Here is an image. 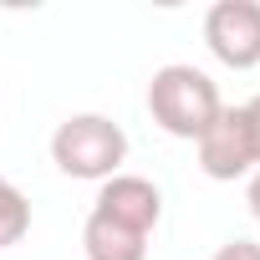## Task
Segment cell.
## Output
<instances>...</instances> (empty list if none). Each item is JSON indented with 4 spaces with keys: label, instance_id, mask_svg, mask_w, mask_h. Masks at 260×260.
<instances>
[{
    "label": "cell",
    "instance_id": "cell-5",
    "mask_svg": "<svg viewBox=\"0 0 260 260\" xmlns=\"http://www.w3.org/2000/svg\"><path fill=\"white\" fill-rule=\"evenodd\" d=\"M92 214H102V219H112V224H122V230H133V235H153V224H158V214H164V194H158L148 179H138V174H112V179L97 189Z\"/></svg>",
    "mask_w": 260,
    "mask_h": 260
},
{
    "label": "cell",
    "instance_id": "cell-7",
    "mask_svg": "<svg viewBox=\"0 0 260 260\" xmlns=\"http://www.w3.org/2000/svg\"><path fill=\"white\" fill-rule=\"evenodd\" d=\"M31 230V199L0 174V250H11L21 245V235Z\"/></svg>",
    "mask_w": 260,
    "mask_h": 260
},
{
    "label": "cell",
    "instance_id": "cell-3",
    "mask_svg": "<svg viewBox=\"0 0 260 260\" xmlns=\"http://www.w3.org/2000/svg\"><path fill=\"white\" fill-rule=\"evenodd\" d=\"M204 46L235 72L260 67V0H219V6H209L204 11Z\"/></svg>",
    "mask_w": 260,
    "mask_h": 260
},
{
    "label": "cell",
    "instance_id": "cell-2",
    "mask_svg": "<svg viewBox=\"0 0 260 260\" xmlns=\"http://www.w3.org/2000/svg\"><path fill=\"white\" fill-rule=\"evenodd\" d=\"M127 158V133L102 112H77L51 133V164L67 179H97L107 184Z\"/></svg>",
    "mask_w": 260,
    "mask_h": 260
},
{
    "label": "cell",
    "instance_id": "cell-1",
    "mask_svg": "<svg viewBox=\"0 0 260 260\" xmlns=\"http://www.w3.org/2000/svg\"><path fill=\"white\" fill-rule=\"evenodd\" d=\"M219 107H224L219 87L199 67H189V61H169L148 82V112H153V122L169 138H194L199 143L204 127L219 117Z\"/></svg>",
    "mask_w": 260,
    "mask_h": 260
},
{
    "label": "cell",
    "instance_id": "cell-10",
    "mask_svg": "<svg viewBox=\"0 0 260 260\" xmlns=\"http://www.w3.org/2000/svg\"><path fill=\"white\" fill-rule=\"evenodd\" d=\"M245 204H250V214L260 219V169L250 174V189H245Z\"/></svg>",
    "mask_w": 260,
    "mask_h": 260
},
{
    "label": "cell",
    "instance_id": "cell-8",
    "mask_svg": "<svg viewBox=\"0 0 260 260\" xmlns=\"http://www.w3.org/2000/svg\"><path fill=\"white\" fill-rule=\"evenodd\" d=\"M214 260H260V245L255 240H230L214 250Z\"/></svg>",
    "mask_w": 260,
    "mask_h": 260
},
{
    "label": "cell",
    "instance_id": "cell-4",
    "mask_svg": "<svg viewBox=\"0 0 260 260\" xmlns=\"http://www.w3.org/2000/svg\"><path fill=\"white\" fill-rule=\"evenodd\" d=\"M199 169L219 184L230 179H245L255 169V148H250V127H245V112L240 107H219V117L204 127L199 138Z\"/></svg>",
    "mask_w": 260,
    "mask_h": 260
},
{
    "label": "cell",
    "instance_id": "cell-9",
    "mask_svg": "<svg viewBox=\"0 0 260 260\" xmlns=\"http://www.w3.org/2000/svg\"><path fill=\"white\" fill-rule=\"evenodd\" d=\"M240 112H245V127H250V148H255V164H260V92H255V97H250Z\"/></svg>",
    "mask_w": 260,
    "mask_h": 260
},
{
    "label": "cell",
    "instance_id": "cell-6",
    "mask_svg": "<svg viewBox=\"0 0 260 260\" xmlns=\"http://www.w3.org/2000/svg\"><path fill=\"white\" fill-rule=\"evenodd\" d=\"M82 250H87V260H148V235H133L102 214H87Z\"/></svg>",
    "mask_w": 260,
    "mask_h": 260
}]
</instances>
